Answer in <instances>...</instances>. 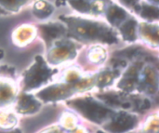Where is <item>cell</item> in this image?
<instances>
[{
    "instance_id": "cell-3",
    "label": "cell",
    "mask_w": 159,
    "mask_h": 133,
    "mask_svg": "<svg viewBox=\"0 0 159 133\" xmlns=\"http://www.w3.org/2000/svg\"><path fill=\"white\" fill-rule=\"evenodd\" d=\"M114 18V20L113 21H116V20H121L123 17H124V12L121 10V9H119V8H116V7H115V8H113L112 9V11L110 12V18Z\"/></svg>"
},
{
    "instance_id": "cell-5",
    "label": "cell",
    "mask_w": 159,
    "mask_h": 133,
    "mask_svg": "<svg viewBox=\"0 0 159 133\" xmlns=\"http://www.w3.org/2000/svg\"><path fill=\"white\" fill-rule=\"evenodd\" d=\"M2 56H3V53H2V51H0V58H1Z\"/></svg>"
},
{
    "instance_id": "cell-7",
    "label": "cell",
    "mask_w": 159,
    "mask_h": 133,
    "mask_svg": "<svg viewBox=\"0 0 159 133\" xmlns=\"http://www.w3.org/2000/svg\"><path fill=\"white\" fill-rule=\"evenodd\" d=\"M98 133H103V132H102V131H99V132Z\"/></svg>"
},
{
    "instance_id": "cell-6",
    "label": "cell",
    "mask_w": 159,
    "mask_h": 133,
    "mask_svg": "<svg viewBox=\"0 0 159 133\" xmlns=\"http://www.w3.org/2000/svg\"><path fill=\"white\" fill-rule=\"evenodd\" d=\"M14 133H20V131H15Z\"/></svg>"
},
{
    "instance_id": "cell-2",
    "label": "cell",
    "mask_w": 159,
    "mask_h": 133,
    "mask_svg": "<svg viewBox=\"0 0 159 133\" xmlns=\"http://www.w3.org/2000/svg\"><path fill=\"white\" fill-rule=\"evenodd\" d=\"M135 124V117L128 115H120L108 126V130L112 132H124L132 129Z\"/></svg>"
},
{
    "instance_id": "cell-4",
    "label": "cell",
    "mask_w": 159,
    "mask_h": 133,
    "mask_svg": "<svg viewBox=\"0 0 159 133\" xmlns=\"http://www.w3.org/2000/svg\"><path fill=\"white\" fill-rule=\"evenodd\" d=\"M102 99H103L107 103H110V104H119V101L117 97L116 96L106 95V96H102Z\"/></svg>"
},
{
    "instance_id": "cell-1",
    "label": "cell",
    "mask_w": 159,
    "mask_h": 133,
    "mask_svg": "<svg viewBox=\"0 0 159 133\" xmlns=\"http://www.w3.org/2000/svg\"><path fill=\"white\" fill-rule=\"evenodd\" d=\"M75 103V107L78 110H80L87 117L96 122L102 121L104 117H106L110 114L109 110H107L102 106H100L98 103L94 102L76 101Z\"/></svg>"
}]
</instances>
